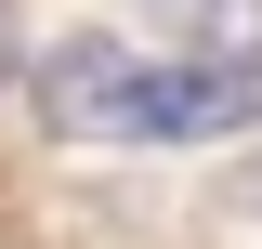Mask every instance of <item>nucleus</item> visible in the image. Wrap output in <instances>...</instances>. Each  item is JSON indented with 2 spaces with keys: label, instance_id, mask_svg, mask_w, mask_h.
Listing matches in <instances>:
<instances>
[{
  "label": "nucleus",
  "instance_id": "nucleus-1",
  "mask_svg": "<svg viewBox=\"0 0 262 249\" xmlns=\"http://www.w3.org/2000/svg\"><path fill=\"white\" fill-rule=\"evenodd\" d=\"M39 118H53L66 144H210V131H262V66L66 39V53L39 66Z\"/></svg>",
  "mask_w": 262,
  "mask_h": 249
},
{
  "label": "nucleus",
  "instance_id": "nucleus-2",
  "mask_svg": "<svg viewBox=\"0 0 262 249\" xmlns=\"http://www.w3.org/2000/svg\"><path fill=\"white\" fill-rule=\"evenodd\" d=\"M196 13V53L210 66H262V0H184Z\"/></svg>",
  "mask_w": 262,
  "mask_h": 249
}]
</instances>
